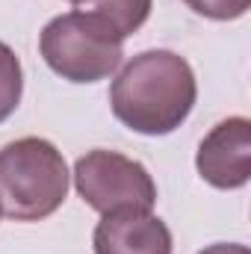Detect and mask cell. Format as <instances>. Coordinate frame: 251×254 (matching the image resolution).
Instances as JSON below:
<instances>
[{
	"mask_svg": "<svg viewBox=\"0 0 251 254\" xmlns=\"http://www.w3.org/2000/svg\"><path fill=\"white\" fill-rule=\"evenodd\" d=\"M201 181L216 190H243L251 181V122L231 116L213 127L195 154Z\"/></svg>",
	"mask_w": 251,
	"mask_h": 254,
	"instance_id": "obj_5",
	"label": "cell"
},
{
	"mask_svg": "<svg viewBox=\"0 0 251 254\" xmlns=\"http://www.w3.org/2000/svg\"><path fill=\"white\" fill-rule=\"evenodd\" d=\"M198 254H251L249 246H243V243H213V246H207L204 252Z\"/></svg>",
	"mask_w": 251,
	"mask_h": 254,
	"instance_id": "obj_10",
	"label": "cell"
},
{
	"mask_svg": "<svg viewBox=\"0 0 251 254\" xmlns=\"http://www.w3.org/2000/svg\"><path fill=\"white\" fill-rule=\"evenodd\" d=\"M192 12L210 18V21H234L249 12L251 0H184Z\"/></svg>",
	"mask_w": 251,
	"mask_h": 254,
	"instance_id": "obj_9",
	"label": "cell"
},
{
	"mask_svg": "<svg viewBox=\"0 0 251 254\" xmlns=\"http://www.w3.org/2000/svg\"><path fill=\"white\" fill-rule=\"evenodd\" d=\"M198 83L192 65L175 51H145L122 65L110 86V110L133 133L169 136L195 107Z\"/></svg>",
	"mask_w": 251,
	"mask_h": 254,
	"instance_id": "obj_1",
	"label": "cell"
},
{
	"mask_svg": "<svg viewBox=\"0 0 251 254\" xmlns=\"http://www.w3.org/2000/svg\"><path fill=\"white\" fill-rule=\"evenodd\" d=\"M63 151L39 136H24L0 148V213L12 222H42L68 195Z\"/></svg>",
	"mask_w": 251,
	"mask_h": 254,
	"instance_id": "obj_2",
	"label": "cell"
},
{
	"mask_svg": "<svg viewBox=\"0 0 251 254\" xmlns=\"http://www.w3.org/2000/svg\"><path fill=\"white\" fill-rule=\"evenodd\" d=\"M21 92H24L21 60H18V54L6 42H0V125L18 110Z\"/></svg>",
	"mask_w": 251,
	"mask_h": 254,
	"instance_id": "obj_8",
	"label": "cell"
},
{
	"mask_svg": "<svg viewBox=\"0 0 251 254\" xmlns=\"http://www.w3.org/2000/svg\"><path fill=\"white\" fill-rule=\"evenodd\" d=\"M71 3H74V0H71Z\"/></svg>",
	"mask_w": 251,
	"mask_h": 254,
	"instance_id": "obj_11",
	"label": "cell"
},
{
	"mask_svg": "<svg viewBox=\"0 0 251 254\" xmlns=\"http://www.w3.org/2000/svg\"><path fill=\"white\" fill-rule=\"evenodd\" d=\"M74 190L98 210L101 216L119 207L151 210L157 204V184L139 160H130L119 151L95 148L74 163Z\"/></svg>",
	"mask_w": 251,
	"mask_h": 254,
	"instance_id": "obj_4",
	"label": "cell"
},
{
	"mask_svg": "<svg viewBox=\"0 0 251 254\" xmlns=\"http://www.w3.org/2000/svg\"><path fill=\"white\" fill-rule=\"evenodd\" d=\"M154 0H74L77 12H92L104 18L122 39L133 36L151 15Z\"/></svg>",
	"mask_w": 251,
	"mask_h": 254,
	"instance_id": "obj_7",
	"label": "cell"
},
{
	"mask_svg": "<svg viewBox=\"0 0 251 254\" xmlns=\"http://www.w3.org/2000/svg\"><path fill=\"white\" fill-rule=\"evenodd\" d=\"M95 254H172L169 225L142 207H119L104 213L92 234Z\"/></svg>",
	"mask_w": 251,
	"mask_h": 254,
	"instance_id": "obj_6",
	"label": "cell"
},
{
	"mask_svg": "<svg viewBox=\"0 0 251 254\" xmlns=\"http://www.w3.org/2000/svg\"><path fill=\"white\" fill-rule=\"evenodd\" d=\"M39 54L54 74L68 83H98L119 71L125 39L92 12H65L45 24Z\"/></svg>",
	"mask_w": 251,
	"mask_h": 254,
	"instance_id": "obj_3",
	"label": "cell"
}]
</instances>
